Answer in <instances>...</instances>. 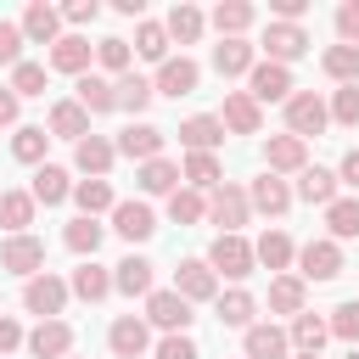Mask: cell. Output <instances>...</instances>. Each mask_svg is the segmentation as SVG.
<instances>
[{"label": "cell", "instance_id": "6da1fadb", "mask_svg": "<svg viewBox=\"0 0 359 359\" xmlns=\"http://www.w3.org/2000/svg\"><path fill=\"white\" fill-rule=\"evenodd\" d=\"M325 123H331V107H325L314 90H292V101H286V135L309 140V135H320Z\"/></svg>", "mask_w": 359, "mask_h": 359}, {"label": "cell", "instance_id": "7a4b0ae2", "mask_svg": "<svg viewBox=\"0 0 359 359\" xmlns=\"http://www.w3.org/2000/svg\"><path fill=\"white\" fill-rule=\"evenodd\" d=\"M247 213H252V202H247V191L241 185H219V191H208V219L213 224H224L219 236H241V224H247Z\"/></svg>", "mask_w": 359, "mask_h": 359}, {"label": "cell", "instance_id": "3957f363", "mask_svg": "<svg viewBox=\"0 0 359 359\" xmlns=\"http://www.w3.org/2000/svg\"><path fill=\"white\" fill-rule=\"evenodd\" d=\"M252 264H258V252H252L241 236H213V247H208V269H213V275L247 280V275H252Z\"/></svg>", "mask_w": 359, "mask_h": 359}, {"label": "cell", "instance_id": "277c9868", "mask_svg": "<svg viewBox=\"0 0 359 359\" xmlns=\"http://www.w3.org/2000/svg\"><path fill=\"white\" fill-rule=\"evenodd\" d=\"M67 292H73L67 280H56V275H45V269H39V275L22 286V309H28V314H39V320H56V314H62V303H67Z\"/></svg>", "mask_w": 359, "mask_h": 359}, {"label": "cell", "instance_id": "5b68a950", "mask_svg": "<svg viewBox=\"0 0 359 359\" xmlns=\"http://www.w3.org/2000/svg\"><path fill=\"white\" fill-rule=\"evenodd\" d=\"M39 264H45V241H39V236H11V241L0 247V269H6V275L34 280V275H39Z\"/></svg>", "mask_w": 359, "mask_h": 359}, {"label": "cell", "instance_id": "8992f818", "mask_svg": "<svg viewBox=\"0 0 359 359\" xmlns=\"http://www.w3.org/2000/svg\"><path fill=\"white\" fill-rule=\"evenodd\" d=\"M174 292H180L185 303H208V297H219V275L208 269V258H185V264L174 269Z\"/></svg>", "mask_w": 359, "mask_h": 359}, {"label": "cell", "instance_id": "52a82bcc", "mask_svg": "<svg viewBox=\"0 0 359 359\" xmlns=\"http://www.w3.org/2000/svg\"><path fill=\"white\" fill-rule=\"evenodd\" d=\"M146 320L163 325L168 337H185V325H191L196 314H191V303H185L180 292H151V297H146Z\"/></svg>", "mask_w": 359, "mask_h": 359}, {"label": "cell", "instance_id": "ba28073f", "mask_svg": "<svg viewBox=\"0 0 359 359\" xmlns=\"http://www.w3.org/2000/svg\"><path fill=\"white\" fill-rule=\"evenodd\" d=\"M258 45L269 50V62H280V67H286V62H297V56L309 50V34H303V22H269Z\"/></svg>", "mask_w": 359, "mask_h": 359}, {"label": "cell", "instance_id": "9c48e42d", "mask_svg": "<svg viewBox=\"0 0 359 359\" xmlns=\"http://www.w3.org/2000/svg\"><path fill=\"white\" fill-rule=\"evenodd\" d=\"M247 95L252 101H292V73L280 62H258L247 73Z\"/></svg>", "mask_w": 359, "mask_h": 359}, {"label": "cell", "instance_id": "30bf717a", "mask_svg": "<svg viewBox=\"0 0 359 359\" xmlns=\"http://www.w3.org/2000/svg\"><path fill=\"white\" fill-rule=\"evenodd\" d=\"M264 163H269V174H303V168H309V140H297V135H269Z\"/></svg>", "mask_w": 359, "mask_h": 359}, {"label": "cell", "instance_id": "8fae6325", "mask_svg": "<svg viewBox=\"0 0 359 359\" xmlns=\"http://www.w3.org/2000/svg\"><path fill=\"white\" fill-rule=\"evenodd\" d=\"M297 264H303V280H337L342 275V247L325 236V241H309L303 252H297Z\"/></svg>", "mask_w": 359, "mask_h": 359}, {"label": "cell", "instance_id": "7c38bea8", "mask_svg": "<svg viewBox=\"0 0 359 359\" xmlns=\"http://www.w3.org/2000/svg\"><path fill=\"white\" fill-rule=\"evenodd\" d=\"M67 348H73V325L67 320H39L28 331V353L34 359H67Z\"/></svg>", "mask_w": 359, "mask_h": 359}, {"label": "cell", "instance_id": "4fadbf2b", "mask_svg": "<svg viewBox=\"0 0 359 359\" xmlns=\"http://www.w3.org/2000/svg\"><path fill=\"white\" fill-rule=\"evenodd\" d=\"M196 79H202V67H196L191 56H168V62L157 67V79H151V84H157V95H174V101H180V95H191V90H196Z\"/></svg>", "mask_w": 359, "mask_h": 359}, {"label": "cell", "instance_id": "5bb4252c", "mask_svg": "<svg viewBox=\"0 0 359 359\" xmlns=\"http://www.w3.org/2000/svg\"><path fill=\"white\" fill-rule=\"evenodd\" d=\"M247 202H252L258 213H269V219H280V213L292 208V185H286L280 174H269V168H264V174L252 180V191H247Z\"/></svg>", "mask_w": 359, "mask_h": 359}, {"label": "cell", "instance_id": "9a60e30c", "mask_svg": "<svg viewBox=\"0 0 359 359\" xmlns=\"http://www.w3.org/2000/svg\"><path fill=\"white\" fill-rule=\"evenodd\" d=\"M107 342H112V353H118V359H140V353L151 348V331H146V320H140V314H123V320H112Z\"/></svg>", "mask_w": 359, "mask_h": 359}, {"label": "cell", "instance_id": "2e32d148", "mask_svg": "<svg viewBox=\"0 0 359 359\" xmlns=\"http://www.w3.org/2000/svg\"><path fill=\"white\" fill-rule=\"evenodd\" d=\"M163 140H168V135H163L157 123H129V129L118 135V151L135 157V163H151V157H163Z\"/></svg>", "mask_w": 359, "mask_h": 359}, {"label": "cell", "instance_id": "e0dca14e", "mask_svg": "<svg viewBox=\"0 0 359 359\" xmlns=\"http://www.w3.org/2000/svg\"><path fill=\"white\" fill-rule=\"evenodd\" d=\"M112 230H118L123 241H151L157 213H151L146 202H118V208H112Z\"/></svg>", "mask_w": 359, "mask_h": 359}, {"label": "cell", "instance_id": "ac0fdd59", "mask_svg": "<svg viewBox=\"0 0 359 359\" xmlns=\"http://www.w3.org/2000/svg\"><path fill=\"white\" fill-rule=\"evenodd\" d=\"M241 359H286L292 353V337L280 331V325H247V337H241Z\"/></svg>", "mask_w": 359, "mask_h": 359}, {"label": "cell", "instance_id": "d6986e66", "mask_svg": "<svg viewBox=\"0 0 359 359\" xmlns=\"http://www.w3.org/2000/svg\"><path fill=\"white\" fill-rule=\"evenodd\" d=\"M22 39H34V45H56V39H62V11L45 6V0H34V6L22 11Z\"/></svg>", "mask_w": 359, "mask_h": 359}, {"label": "cell", "instance_id": "ffe728a7", "mask_svg": "<svg viewBox=\"0 0 359 359\" xmlns=\"http://www.w3.org/2000/svg\"><path fill=\"white\" fill-rule=\"evenodd\" d=\"M219 123H224L230 135H258V101H252L247 90H230V95H224Z\"/></svg>", "mask_w": 359, "mask_h": 359}, {"label": "cell", "instance_id": "44dd1931", "mask_svg": "<svg viewBox=\"0 0 359 359\" xmlns=\"http://www.w3.org/2000/svg\"><path fill=\"white\" fill-rule=\"evenodd\" d=\"M112 157H118V146H112V140H101V135H84V140L73 146V163H79V168H84L90 180H107Z\"/></svg>", "mask_w": 359, "mask_h": 359}, {"label": "cell", "instance_id": "7402d4cb", "mask_svg": "<svg viewBox=\"0 0 359 359\" xmlns=\"http://www.w3.org/2000/svg\"><path fill=\"white\" fill-rule=\"evenodd\" d=\"M337 185H342V180H337L331 168H320V163H309V168L297 174V196L314 202V208H331V202H337Z\"/></svg>", "mask_w": 359, "mask_h": 359}, {"label": "cell", "instance_id": "603a6c76", "mask_svg": "<svg viewBox=\"0 0 359 359\" xmlns=\"http://www.w3.org/2000/svg\"><path fill=\"white\" fill-rule=\"evenodd\" d=\"M135 185H140L146 196H174V191H180V168H174L168 157H151V163H140Z\"/></svg>", "mask_w": 359, "mask_h": 359}, {"label": "cell", "instance_id": "cb8c5ba5", "mask_svg": "<svg viewBox=\"0 0 359 359\" xmlns=\"http://www.w3.org/2000/svg\"><path fill=\"white\" fill-rule=\"evenodd\" d=\"M28 196L34 202H62V196H73V180H67V168H56V163H39L34 168V185H28Z\"/></svg>", "mask_w": 359, "mask_h": 359}, {"label": "cell", "instance_id": "d4e9b609", "mask_svg": "<svg viewBox=\"0 0 359 359\" xmlns=\"http://www.w3.org/2000/svg\"><path fill=\"white\" fill-rule=\"evenodd\" d=\"M112 292H123V297H151V264L129 252V258L112 269Z\"/></svg>", "mask_w": 359, "mask_h": 359}, {"label": "cell", "instance_id": "484cf974", "mask_svg": "<svg viewBox=\"0 0 359 359\" xmlns=\"http://www.w3.org/2000/svg\"><path fill=\"white\" fill-rule=\"evenodd\" d=\"M252 17H258V11H252L247 0H219V6H213V28H219V39H241V34L252 28Z\"/></svg>", "mask_w": 359, "mask_h": 359}, {"label": "cell", "instance_id": "4316f807", "mask_svg": "<svg viewBox=\"0 0 359 359\" xmlns=\"http://www.w3.org/2000/svg\"><path fill=\"white\" fill-rule=\"evenodd\" d=\"M50 67H56V73H79V79H84V67H90V39L62 34V39L50 45Z\"/></svg>", "mask_w": 359, "mask_h": 359}, {"label": "cell", "instance_id": "83f0119b", "mask_svg": "<svg viewBox=\"0 0 359 359\" xmlns=\"http://www.w3.org/2000/svg\"><path fill=\"white\" fill-rule=\"evenodd\" d=\"M213 67H219V79H236V73H252L258 62H252V45L247 39H219L213 45Z\"/></svg>", "mask_w": 359, "mask_h": 359}, {"label": "cell", "instance_id": "f1b7e54d", "mask_svg": "<svg viewBox=\"0 0 359 359\" xmlns=\"http://www.w3.org/2000/svg\"><path fill=\"white\" fill-rule=\"evenodd\" d=\"M50 135H62V140L79 146V140L90 135V112H84L79 101H56V107H50Z\"/></svg>", "mask_w": 359, "mask_h": 359}, {"label": "cell", "instance_id": "f546056e", "mask_svg": "<svg viewBox=\"0 0 359 359\" xmlns=\"http://www.w3.org/2000/svg\"><path fill=\"white\" fill-rule=\"evenodd\" d=\"M180 174H185V185H191V191H219V185H224V168H219V157H213V151H191Z\"/></svg>", "mask_w": 359, "mask_h": 359}, {"label": "cell", "instance_id": "4dcf8cb0", "mask_svg": "<svg viewBox=\"0 0 359 359\" xmlns=\"http://www.w3.org/2000/svg\"><path fill=\"white\" fill-rule=\"evenodd\" d=\"M73 101H79L84 112H112V107H118V84H112V79H95V73H84Z\"/></svg>", "mask_w": 359, "mask_h": 359}, {"label": "cell", "instance_id": "1f68e13d", "mask_svg": "<svg viewBox=\"0 0 359 359\" xmlns=\"http://www.w3.org/2000/svg\"><path fill=\"white\" fill-rule=\"evenodd\" d=\"M180 140H185L191 151H213V146L224 140V123H219V118H208V112H196V118H185V123H180Z\"/></svg>", "mask_w": 359, "mask_h": 359}, {"label": "cell", "instance_id": "d6a6232c", "mask_svg": "<svg viewBox=\"0 0 359 359\" xmlns=\"http://www.w3.org/2000/svg\"><path fill=\"white\" fill-rule=\"evenodd\" d=\"M0 224H6L11 236H28V224H34V196H28V191H0Z\"/></svg>", "mask_w": 359, "mask_h": 359}, {"label": "cell", "instance_id": "836d02e7", "mask_svg": "<svg viewBox=\"0 0 359 359\" xmlns=\"http://www.w3.org/2000/svg\"><path fill=\"white\" fill-rule=\"evenodd\" d=\"M325 230H331V241H353L359 236V196H337L325 208Z\"/></svg>", "mask_w": 359, "mask_h": 359}, {"label": "cell", "instance_id": "e575fe53", "mask_svg": "<svg viewBox=\"0 0 359 359\" xmlns=\"http://www.w3.org/2000/svg\"><path fill=\"white\" fill-rule=\"evenodd\" d=\"M67 286H73V292H79L84 303H101V297L112 292V275H107V269H101V264L90 258V264H79V269H73V280H67Z\"/></svg>", "mask_w": 359, "mask_h": 359}, {"label": "cell", "instance_id": "d590c367", "mask_svg": "<svg viewBox=\"0 0 359 359\" xmlns=\"http://www.w3.org/2000/svg\"><path fill=\"white\" fill-rule=\"evenodd\" d=\"M325 337H331V320H320V314H309V309L292 320V348H297V353H320Z\"/></svg>", "mask_w": 359, "mask_h": 359}, {"label": "cell", "instance_id": "8d00e7d4", "mask_svg": "<svg viewBox=\"0 0 359 359\" xmlns=\"http://www.w3.org/2000/svg\"><path fill=\"white\" fill-rule=\"evenodd\" d=\"M163 28H168V39H180V45H196V39H202V28H208V17H202L196 6H174Z\"/></svg>", "mask_w": 359, "mask_h": 359}, {"label": "cell", "instance_id": "74e56055", "mask_svg": "<svg viewBox=\"0 0 359 359\" xmlns=\"http://www.w3.org/2000/svg\"><path fill=\"white\" fill-rule=\"evenodd\" d=\"M112 84H118V107H123V112H146L151 95H157V84L140 79V73H123V79H112Z\"/></svg>", "mask_w": 359, "mask_h": 359}, {"label": "cell", "instance_id": "f35d334b", "mask_svg": "<svg viewBox=\"0 0 359 359\" xmlns=\"http://www.w3.org/2000/svg\"><path fill=\"white\" fill-rule=\"evenodd\" d=\"M73 202L84 208V219H95V213H112V208H118L107 180H79V185H73Z\"/></svg>", "mask_w": 359, "mask_h": 359}, {"label": "cell", "instance_id": "ab89813d", "mask_svg": "<svg viewBox=\"0 0 359 359\" xmlns=\"http://www.w3.org/2000/svg\"><path fill=\"white\" fill-rule=\"evenodd\" d=\"M269 309L297 320V314H303V280H297V275H275V280H269Z\"/></svg>", "mask_w": 359, "mask_h": 359}, {"label": "cell", "instance_id": "60d3db41", "mask_svg": "<svg viewBox=\"0 0 359 359\" xmlns=\"http://www.w3.org/2000/svg\"><path fill=\"white\" fill-rule=\"evenodd\" d=\"M45 146H50V135H45L39 123H22V129L11 135V157H17V163H45Z\"/></svg>", "mask_w": 359, "mask_h": 359}, {"label": "cell", "instance_id": "b9f144b4", "mask_svg": "<svg viewBox=\"0 0 359 359\" xmlns=\"http://www.w3.org/2000/svg\"><path fill=\"white\" fill-rule=\"evenodd\" d=\"M168 219H174V224H196V219H208V196L191 191V185H180V191L168 196Z\"/></svg>", "mask_w": 359, "mask_h": 359}, {"label": "cell", "instance_id": "7bdbcfd3", "mask_svg": "<svg viewBox=\"0 0 359 359\" xmlns=\"http://www.w3.org/2000/svg\"><path fill=\"white\" fill-rule=\"evenodd\" d=\"M135 50L163 67V62H168V28H163V22H140V28H135Z\"/></svg>", "mask_w": 359, "mask_h": 359}, {"label": "cell", "instance_id": "ee69618b", "mask_svg": "<svg viewBox=\"0 0 359 359\" xmlns=\"http://www.w3.org/2000/svg\"><path fill=\"white\" fill-rule=\"evenodd\" d=\"M62 241H67V247H73V252H79V258H95V247H101V224H95V219H84V213H79V219H73V224H67V230H62Z\"/></svg>", "mask_w": 359, "mask_h": 359}, {"label": "cell", "instance_id": "f6af8a7d", "mask_svg": "<svg viewBox=\"0 0 359 359\" xmlns=\"http://www.w3.org/2000/svg\"><path fill=\"white\" fill-rule=\"evenodd\" d=\"M252 252H258V264H264V269H286V264H292V236H280V230H264Z\"/></svg>", "mask_w": 359, "mask_h": 359}, {"label": "cell", "instance_id": "bcb514c9", "mask_svg": "<svg viewBox=\"0 0 359 359\" xmlns=\"http://www.w3.org/2000/svg\"><path fill=\"white\" fill-rule=\"evenodd\" d=\"M252 314H258L252 292H241V286H236V292H224V297H219V320H224V325H241V331H247V325H252Z\"/></svg>", "mask_w": 359, "mask_h": 359}, {"label": "cell", "instance_id": "7dc6e473", "mask_svg": "<svg viewBox=\"0 0 359 359\" xmlns=\"http://www.w3.org/2000/svg\"><path fill=\"white\" fill-rule=\"evenodd\" d=\"M325 73L337 84H359V45H331L325 50Z\"/></svg>", "mask_w": 359, "mask_h": 359}, {"label": "cell", "instance_id": "c3c4849f", "mask_svg": "<svg viewBox=\"0 0 359 359\" xmlns=\"http://www.w3.org/2000/svg\"><path fill=\"white\" fill-rule=\"evenodd\" d=\"M11 95L22 101V95H45V67L39 62H17L11 67Z\"/></svg>", "mask_w": 359, "mask_h": 359}, {"label": "cell", "instance_id": "681fc988", "mask_svg": "<svg viewBox=\"0 0 359 359\" xmlns=\"http://www.w3.org/2000/svg\"><path fill=\"white\" fill-rule=\"evenodd\" d=\"M129 56H135V50H129V39H101V45H95V62H101L107 73H118V79L129 73Z\"/></svg>", "mask_w": 359, "mask_h": 359}, {"label": "cell", "instance_id": "f907efd6", "mask_svg": "<svg viewBox=\"0 0 359 359\" xmlns=\"http://www.w3.org/2000/svg\"><path fill=\"white\" fill-rule=\"evenodd\" d=\"M331 337H342V342L359 348V303H337L331 309Z\"/></svg>", "mask_w": 359, "mask_h": 359}, {"label": "cell", "instance_id": "816d5d0a", "mask_svg": "<svg viewBox=\"0 0 359 359\" xmlns=\"http://www.w3.org/2000/svg\"><path fill=\"white\" fill-rule=\"evenodd\" d=\"M331 118H337V123H348V129L359 123V84H342V90L331 95Z\"/></svg>", "mask_w": 359, "mask_h": 359}, {"label": "cell", "instance_id": "f5cc1de1", "mask_svg": "<svg viewBox=\"0 0 359 359\" xmlns=\"http://www.w3.org/2000/svg\"><path fill=\"white\" fill-rule=\"evenodd\" d=\"M22 22H0V67H17L22 62Z\"/></svg>", "mask_w": 359, "mask_h": 359}, {"label": "cell", "instance_id": "db71d44e", "mask_svg": "<svg viewBox=\"0 0 359 359\" xmlns=\"http://www.w3.org/2000/svg\"><path fill=\"white\" fill-rule=\"evenodd\" d=\"M337 34H342V45H359V0L337 6Z\"/></svg>", "mask_w": 359, "mask_h": 359}, {"label": "cell", "instance_id": "11a10c76", "mask_svg": "<svg viewBox=\"0 0 359 359\" xmlns=\"http://www.w3.org/2000/svg\"><path fill=\"white\" fill-rule=\"evenodd\" d=\"M95 17H101L95 0H73V6H62V22H73V28H84V22H95Z\"/></svg>", "mask_w": 359, "mask_h": 359}, {"label": "cell", "instance_id": "9f6ffc18", "mask_svg": "<svg viewBox=\"0 0 359 359\" xmlns=\"http://www.w3.org/2000/svg\"><path fill=\"white\" fill-rule=\"evenodd\" d=\"M157 359H196V342L191 337H163L157 342Z\"/></svg>", "mask_w": 359, "mask_h": 359}, {"label": "cell", "instance_id": "6f0895ef", "mask_svg": "<svg viewBox=\"0 0 359 359\" xmlns=\"http://www.w3.org/2000/svg\"><path fill=\"white\" fill-rule=\"evenodd\" d=\"M269 11H275V22H303L309 0H269Z\"/></svg>", "mask_w": 359, "mask_h": 359}, {"label": "cell", "instance_id": "680465c9", "mask_svg": "<svg viewBox=\"0 0 359 359\" xmlns=\"http://www.w3.org/2000/svg\"><path fill=\"white\" fill-rule=\"evenodd\" d=\"M17 342H22V325H17L11 314H0V353H11Z\"/></svg>", "mask_w": 359, "mask_h": 359}, {"label": "cell", "instance_id": "91938a15", "mask_svg": "<svg viewBox=\"0 0 359 359\" xmlns=\"http://www.w3.org/2000/svg\"><path fill=\"white\" fill-rule=\"evenodd\" d=\"M337 180H342V185H353V191H359V146H353V151H348V157H342V168H337Z\"/></svg>", "mask_w": 359, "mask_h": 359}, {"label": "cell", "instance_id": "94428289", "mask_svg": "<svg viewBox=\"0 0 359 359\" xmlns=\"http://www.w3.org/2000/svg\"><path fill=\"white\" fill-rule=\"evenodd\" d=\"M6 123H17V95H11V84L0 90V129H6Z\"/></svg>", "mask_w": 359, "mask_h": 359}, {"label": "cell", "instance_id": "6125c7cd", "mask_svg": "<svg viewBox=\"0 0 359 359\" xmlns=\"http://www.w3.org/2000/svg\"><path fill=\"white\" fill-rule=\"evenodd\" d=\"M297 359H320V353H297Z\"/></svg>", "mask_w": 359, "mask_h": 359}, {"label": "cell", "instance_id": "be15d7a7", "mask_svg": "<svg viewBox=\"0 0 359 359\" xmlns=\"http://www.w3.org/2000/svg\"><path fill=\"white\" fill-rule=\"evenodd\" d=\"M348 359H359V348H353V353H348Z\"/></svg>", "mask_w": 359, "mask_h": 359}, {"label": "cell", "instance_id": "e7e4bbea", "mask_svg": "<svg viewBox=\"0 0 359 359\" xmlns=\"http://www.w3.org/2000/svg\"><path fill=\"white\" fill-rule=\"evenodd\" d=\"M67 359H73V353H67Z\"/></svg>", "mask_w": 359, "mask_h": 359}]
</instances>
